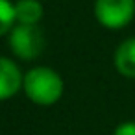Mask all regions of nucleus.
Listing matches in <instances>:
<instances>
[{"label": "nucleus", "mask_w": 135, "mask_h": 135, "mask_svg": "<svg viewBox=\"0 0 135 135\" xmlns=\"http://www.w3.org/2000/svg\"><path fill=\"white\" fill-rule=\"evenodd\" d=\"M15 22V4H11L9 0H0V37L9 33Z\"/></svg>", "instance_id": "7"}, {"label": "nucleus", "mask_w": 135, "mask_h": 135, "mask_svg": "<svg viewBox=\"0 0 135 135\" xmlns=\"http://www.w3.org/2000/svg\"><path fill=\"white\" fill-rule=\"evenodd\" d=\"M9 46L19 59L30 61L45 50V35L37 24H17L9 32Z\"/></svg>", "instance_id": "2"}, {"label": "nucleus", "mask_w": 135, "mask_h": 135, "mask_svg": "<svg viewBox=\"0 0 135 135\" xmlns=\"http://www.w3.org/2000/svg\"><path fill=\"white\" fill-rule=\"evenodd\" d=\"M24 76L21 69L8 57H0V102L15 96L22 87Z\"/></svg>", "instance_id": "4"}, {"label": "nucleus", "mask_w": 135, "mask_h": 135, "mask_svg": "<svg viewBox=\"0 0 135 135\" xmlns=\"http://www.w3.org/2000/svg\"><path fill=\"white\" fill-rule=\"evenodd\" d=\"M113 135H135V120H126L118 124L113 131Z\"/></svg>", "instance_id": "8"}, {"label": "nucleus", "mask_w": 135, "mask_h": 135, "mask_svg": "<svg viewBox=\"0 0 135 135\" xmlns=\"http://www.w3.org/2000/svg\"><path fill=\"white\" fill-rule=\"evenodd\" d=\"M94 17L107 30H120L135 17V0H96Z\"/></svg>", "instance_id": "3"}, {"label": "nucleus", "mask_w": 135, "mask_h": 135, "mask_svg": "<svg viewBox=\"0 0 135 135\" xmlns=\"http://www.w3.org/2000/svg\"><path fill=\"white\" fill-rule=\"evenodd\" d=\"M22 89L26 96L37 105H52L63 94V80L61 76L48 67H35L26 72Z\"/></svg>", "instance_id": "1"}, {"label": "nucleus", "mask_w": 135, "mask_h": 135, "mask_svg": "<svg viewBox=\"0 0 135 135\" xmlns=\"http://www.w3.org/2000/svg\"><path fill=\"white\" fill-rule=\"evenodd\" d=\"M115 69L126 78H135V37H129L115 50Z\"/></svg>", "instance_id": "5"}, {"label": "nucleus", "mask_w": 135, "mask_h": 135, "mask_svg": "<svg viewBox=\"0 0 135 135\" xmlns=\"http://www.w3.org/2000/svg\"><path fill=\"white\" fill-rule=\"evenodd\" d=\"M43 17L41 0H17L15 19L19 24H37Z\"/></svg>", "instance_id": "6"}]
</instances>
